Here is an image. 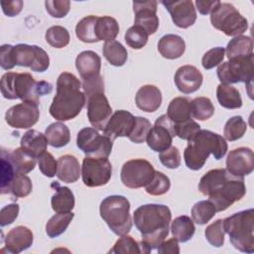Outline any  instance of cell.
<instances>
[{
    "instance_id": "obj_40",
    "label": "cell",
    "mask_w": 254,
    "mask_h": 254,
    "mask_svg": "<svg viewBox=\"0 0 254 254\" xmlns=\"http://www.w3.org/2000/svg\"><path fill=\"white\" fill-rule=\"evenodd\" d=\"M15 168L9 157V150H1V193H8V188L16 175Z\"/></svg>"
},
{
    "instance_id": "obj_56",
    "label": "cell",
    "mask_w": 254,
    "mask_h": 254,
    "mask_svg": "<svg viewBox=\"0 0 254 254\" xmlns=\"http://www.w3.org/2000/svg\"><path fill=\"white\" fill-rule=\"evenodd\" d=\"M81 86L86 98L94 93L104 92V82L101 75L90 80H83Z\"/></svg>"
},
{
    "instance_id": "obj_58",
    "label": "cell",
    "mask_w": 254,
    "mask_h": 254,
    "mask_svg": "<svg viewBox=\"0 0 254 254\" xmlns=\"http://www.w3.org/2000/svg\"><path fill=\"white\" fill-rule=\"evenodd\" d=\"M23 1L22 0H13V1H2L1 7L3 13L8 17H14L18 15L23 8Z\"/></svg>"
},
{
    "instance_id": "obj_19",
    "label": "cell",
    "mask_w": 254,
    "mask_h": 254,
    "mask_svg": "<svg viewBox=\"0 0 254 254\" xmlns=\"http://www.w3.org/2000/svg\"><path fill=\"white\" fill-rule=\"evenodd\" d=\"M161 3L169 11L171 18L177 27L187 29L194 24L196 20V11L192 1H162Z\"/></svg>"
},
{
    "instance_id": "obj_46",
    "label": "cell",
    "mask_w": 254,
    "mask_h": 254,
    "mask_svg": "<svg viewBox=\"0 0 254 254\" xmlns=\"http://www.w3.org/2000/svg\"><path fill=\"white\" fill-rule=\"evenodd\" d=\"M109 253L117 254H138L142 253L140 243L137 242L132 236L127 234L121 235V237L115 242Z\"/></svg>"
},
{
    "instance_id": "obj_1",
    "label": "cell",
    "mask_w": 254,
    "mask_h": 254,
    "mask_svg": "<svg viewBox=\"0 0 254 254\" xmlns=\"http://www.w3.org/2000/svg\"><path fill=\"white\" fill-rule=\"evenodd\" d=\"M199 191L208 196L216 211L227 209L246 193L243 177H236L226 169H213L205 173L198 184Z\"/></svg>"
},
{
    "instance_id": "obj_22",
    "label": "cell",
    "mask_w": 254,
    "mask_h": 254,
    "mask_svg": "<svg viewBox=\"0 0 254 254\" xmlns=\"http://www.w3.org/2000/svg\"><path fill=\"white\" fill-rule=\"evenodd\" d=\"M34 241V235L30 228L27 226L19 225L12 228L5 237V248L2 251L7 250L8 253L18 254L30 246Z\"/></svg>"
},
{
    "instance_id": "obj_21",
    "label": "cell",
    "mask_w": 254,
    "mask_h": 254,
    "mask_svg": "<svg viewBox=\"0 0 254 254\" xmlns=\"http://www.w3.org/2000/svg\"><path fill=\"white\" fill-rule=\"evenodd\" d=\"M174 80L177 88L181 92L190 94L201 86L203 76L195 66L186 64L177 69Z\"/></svg>"
},
{
    "instance_id": "obj_24",
    "label": "cell",
    "mask_w": 254,
    "mask_h": 254,
    "mask_svg": "<svg viewBox=\"0 0 254 254\" xmlns=\"http://www.w3.org/2000/svg\"><path fill=\"white\" fill-rule=\"evenodd\" d=\"M135 102L139 109L145 112H155L162 103L161 90L152 84L143 85L136 93Z\"/></svg>"
},
{
    "instance_id": "obj_55",
    "label": "cell",
    "mask_w": 254,
    "mask_h": 254,
    "mask_svg": "<svg viewBox=\"0 0 254 254\" xmlns=\"http://www.w3.org/2000/svg\"><path fill=\"white\" fill-rule=\"evenodd\" d=\"M19 214V204L10 203L1 208L0 211V225L4 227L15 221Z\"/></svg>"
},
{
    "instance_id": "obj_31",
    "label": "cell",
    "mask_w": 254,
    "mask_h": 254,
    "mask_svg": "<svg viewBox=\"0 0 254 254\" xmlns=\"http://www.w3.org/2000/svg\"><path fill=\"white\" fill-rule=\"evenodd\" d=\"M216 98L218 103L227 109H237L242 106L239 90L230 84H218L216 87Z\"/></svg>"
},
{
    "instance_id": "obj_11",
    "label": "cell",
    "mask_w": 254,
    "mask_h": 254,
    "mask_svg": "<svg viewBox=\"0 0 254 254\" xmlns=\"http://www.w3.org/2000/svg\"><path fill=\"white\" fill-rule=\"evenodd\" d=\"M153 165L144 159H133L124 163L120 178L123 185L129 189L146 187L155 175Z\"/></svg>"
},
{
    "instance_id": "obj_6",
    "label": "cell",
    "mask_w": 254,
    "mask_h": 254,
    "mask_svg": "<svg viewBox=\"0 0 254 254\" xmlns=\"http://www.w3.org/2000/svg\"><path fill=\"white\" fill-rule=\"evenodd\" d=\"M224 232L235 249L244 253L254 252V210L249 208L223 219Z\"/></svg>"
},
{
    "instance_id": "obj_7",
    "label": "cell",
    "mask_w": 254,
    "mask_h": 254,
    "mask_svg": "<svg viewBox=\"0 0 254 254\" xmlns=\"http://www.w3.org/2000/svg\"><path fill=\"white\" fill-rule=\"evenodd\" d=\"M99 212L101 218L116 235L127 234L132 228L130 214V202L118 194L108 195L100 203Z\"/></svg>"
},
{
    "instance_id": "obj_25",
    "label": "cell",
    "mask_w": 254,
    "mask_h": 254,
    "mask_svg": "<svg viewBox=\"0 0 254 254\" xmlns=\"http://www.w3.org/2000/svg\"><path fill=\"white\" fill-rule=\"evenodd\" d=\"M158 51L165 59H179L184 55L186 51V43L181 36L168 34L159 40Z\"/></svg>"
},
{
    "instance_id": "obj_27",
    "label": "cell",
    "mask_w": 254,
    "mask_h": 254,
    "mask_svg": "<svg viewBox=\"0 0 254 254\" xmlns=\"http://www.w3.org/2000/svg\"><path fill=\"white\" fill-rule=\"evenodd\" d=\"M56 189L55 194L51 198V204L54 211L57 213L70 212L74 207V195L67 187H62L58 182H54L51 185Z\"/></svg>"
},
{
    "instance_id": "obj_60",
    "label": "cell",
    "mask_w": 254,
    "mask_h": 254,
    "mask_svg": "<svg viewBox=\"0 0 254 254\" xmlns=\"http://www.w3.org/2000/svg\"><path fill=\"white\" fill-rule=\"evenodd\" d=\"M219 3L220 1H202V0L195 1L196 8L201 15H207L211 13Z\"/></svg>"
},
{
    "instance_id": "obj_57",
    "label": "cell",
    "mask_w": 254,
    "mask_h": 254,
    "mask_svg": "<svg viewBox=\"0 0 254 254\" xmlns=\"http://www.w3.org/2000/svg\"><path fill=\"white\" fill-rule=\"evenodd\" d=\"M13 46L11 45H2L0 47V65L3 69L9 70L12 69L16 64L13 59Z\"/></svg>"
},
{
    "instance_id": "obj_51",
    "label": "cell",
    "mask_w": 254,
    "mask_h": 254,
    "mask_svg": "<svg viewBox=\"0 0 254 254\" xmlns=\"http://www.w3.org/2000/svg\"><path fill=\"white\" fill-rule=\"evenodd\" d=\"M225 49L222 47H215L208 50L201 59V64L205 69H211L216 65H219L224 59Z\"/></svg>"
},
{
    "instance_id": "obj_5",
    "label": "cell",
    "mask_w": 254,
    "mask_h": 254,
    "mask_svg": "<svg viewBox=\"0 0 254 254\" xmlns=\"http://www.w3.org/2000/svg\"><path fill=\"white\" fill-rule=\"evenodd\" d=\"M1 93L6 99H22L40 104V97L49 94L53 85L45 80L37 81L28 72L8 71L1 78Z\"/></svg>"
},
{
    "instance_id": "obj_28",
    "label": "cell",
    "mask_w": 254,
    "mask_h": 254,
    "mask_svg": "<svg viewBox=\"0 0 254 254\" xmlns=\"http://www.w3.org/2000/svg\"><path fill=\"white\" fill-rule=\"evenodd\" d=\"M191 100L188 97L179 96L169 103L167 116L174 124L183 123L191 119Z\"/></svg>"
},
{
    "instance_id": "obj_32",
    "label": "cell",
    "mask_w": 254,
    "mask_h": 254,
    "mask_svg": "<svg viewBox=\"0 0 254 254\" xmlns=\"http://www.w3.org/2000/svg\"><path fill=\"white\" fill-rule=\"evenodd\" d=\"M48 144L55 148H62L70 141V133L67 126L62 122L49 125L45 131Z\"/></svg>"
},
{
    "instance_id": "obj_45",
    "label": "cell",
    "mask_w": 254,
    "mask_h": 254,
    "mask_svg": "<svg viewBox=\"0 0 254 254\" xmlns=\"http://www.w3.org/2000/svg\"><path fill=\"white\" fill-rule=\"evenodd\" d=\"M171 188L170 179L163 173L156 171L152 181L145 187L147 193L151 195H162L169 191Z\"/></svg>"
},
{
    "instance_id": "obj_29",
    "label": "cell",
    "mask_w": 254,
    "mask_h": 254,
    "mask_svg": "<svg viewBox=\"0 0 254 254\" xmlns=\"http://www.w3.org/2000/svg\"><path fill=\"white\" fill-rule=\"evenodd\" d=\"M21 147L35 158H39L47 150L46 135L37 130H28L21 138Z\"/></svg>"
},
{
    "instance_id": "obj_47",
    "label": "cell",
    "mask_w": 254,
    "mask_h": 254,
    "mask_svg": "<svg viewBox=\"0 0 254 254\" xmlns=\"http://www.w3.org/2000/svg\"><path fill=\"white\" fill-rule=\"evenodd\" d=\"M149 35L139 26L130 27L125 33V42L126 44L135 50L142 49L148 42Z\"/></svg>"
},
{
    "instance_id": "obj_26",
    "label": "cell",
    "mask_w": 254,
    "mask_h": 254,
    "mask_svg": "<svg viewBox=\"0 0 254 254\" xmlns=\"http://www.w3.org/2000/svg\"><path fill=\"white\" fill-rule=\"evenodd\" d=\"M81 175V168L77 159L72 155H64L58 160L57 177L67 184L76 182Z\"/></svg>"
},
{
    "instance_id": "obj_54",
    "label": "cell",
    "mask_w": 254,
    "mask_h": 254,
    "mask_svg": "<svg viewBox=\"0 0 254 254\" xmlns=\"http://www.w3.org/2000/svg\"><path fill=\"white\" fill-rule=\"evenodd\" d=\"M159 159L161 163L169 169H177L181 165V154L177 147L171 146L163 152H160Z\"/></svg>"
},
{
    "instance_id": "obj_36",
    "label": "cell",
    "mask_w": 254,
    "mask_h": 254,
    "mask_svg": "<svg viewBox=\"0 0 254 254\" xmlns=\"http://www.w3.org/2000/svg\"><path fill=\"white\" fill-rule=\"evenodd\" d=\"M102 53L108 63L114 66L124 65L128 59L127 50L117 41L105 42L102 48Z\"/></svg>"
},
{
    "instance_id": "obj_10",
    "label": "cell",
    "mask_w": 254,
    "mask_h": 254,
    "mask_svg": "<svg viewBox=\"0 0 254 254\" xmlns=\"http://www.w3.org/2000/svg\"><path fill=\"white\" fill-rule=\"evenodd\" d=\"M76 145L86 156L108 158L113 141L104 134L100 135L96 129L85 127L77 133Z\"/></svg>"
},
{
    "instance_id": "obj_41",
    "label": "cell",
    "mask_w": 254,
    "mask_h": 254,
    "mask_svg": "<svg viewBox=\"0 0 254 254\" xmlns=\"http://www.w3.org/2000/svg\"><path fill=\"white\" fill-rule=\"evenodd\" d=\"M190 104L191 116L197 120H207L214 114V106L208 97H195L191 100Z\"/></svg>"
},
{
    "instance_id": "obj_14",
    "label": "cell",
    "mask_w": 254,
    "mask_h": 254,
    "mask_svg": "<svg viewBox=\"0 0 254 254\" xmlns=\"http://www.w3.org/2000/svg\"><path fill=\"white\" fill-rule=\"evenodd\" d=\"M39 117V104L30 101H23L10 107L5 114L7 124L15 129H28L38 122Z\"/></svg>"
},
{
    "instance_id": "obj_43",
    "label": "cell",
    "mask_w": 254,
    "mask_h": 254,
    "mask_svg": "<svg viewBox=\"0 0 254 254\" xmlns=\"http://www.w3.org/2000/svg\"><path fill=\"white\" fill-rule=\"evenodd\" d=\"M46 41L56 49H62L68 45L70 37L68 31L62 26H53L46 31Z\"/></svg>"
},
{
    "instance_id": "obj_35",
    "label": "cell",
    "mask_w": 254,
    "mask_h": 254,
    "mask_svg": "<svg viewBox=\"0 0 254 254\" xmlns=\"http://www.w3.org/2000/svg\"><path fill=\"white\" fill-rule=\"evenodd\" d=\"M173 236L182 243L188 242L194 234L195 227L192 219L188 215H181L176 217L171 225Z\"/></svg>"
},
{
    "instance_id": "obj_33",
    "label": "cell",
    "mask_w": 254,
    "mask_h": 254,
    "mask_svg": "<svg viewBox=\"0 0 254 254\" xmlns=\"http://www.w3.org/2000/svg\"><path fill=\"white\" fill-rule=\"evenodd\" d=\"M10 160L15 168L17 174H28L34 170L36 166V159L22 147L14 150H9Z\"/></svg>"
},
{
    "instance_id": "obj_15",
    "label": "cell",
    "mask_w": 254,
    "mask_h": 254,
    "mask_svg": "<svg viewBox=\"0 0 254 254\" xmlns=\"http://www.w3.org/2000/svg\"><path fill=\"white\" fill-rule=\"evenodd\" d=\"M176 136L174 123L169 119L167 114L160 116L153 127H151L148 136L147 144L155 152H163L171 147L173 138Z\"/></svg>"
},
{
    "instance_id": "obj_8",
    "label": "cell",
    "mask_w": 254,
    "mask_h": 254,
    "mask_svg": "<svg viewBox=\"0 0 254 254\" xmlns=\"http://www.w3.org/2000/svg\"><path fill=\"white\" fill-rule=\"evenodd\" d=\"M211 25L226 36H240L248 29V22L230 3H219L210 13Z\"/></svg>"
},
{
    "instance_id": "obj_39",
    "label": "cell",
    "mask_w": 254,
    "mask_h": 254,
    "mask_svg": "<svg viewBox=\"0 0 254 254\" xmlns=\"http://www.w3.org/2000/svg\"><path fill=\"white\" fill-rule=\"evenodd\" d=\"M216 213V208L210 200H200L191 208L192 220L197 224L207 223Z\"/></svg>"
},
{
    "instance_id": "obj_37",
    "label": "cell",
    "mask_w": 254,
    "mask_h": 254,
    "mask_svg": "<svg viewBox=\"0 0 254 254\" xmlns=\"http://www.w3.org/2000/svg\"><path fill=\"white\" fill-rule=\"evenodd\" d=\"M74 216L73 212H61L53 215L46 224V233L49 237L55 238L63 234Z\"/></svg>"
},
{
    "instance_id": "obj_17",
    "label": "cell",
    "mask_w": 254,
    "mask_h": 254,
    "mask_svg": "<svg viewBox=\"0 0 254 254\" xmlns=\"http://www.w3.org/2000/svg\"><path fill=\"white\" fill-rule=\"evenodd\" d=\"M157 1L133 2V11L135 14L134 25L141 27L148 35H153L159 28V18L157 16Z\"/></svg>"
},
{
    "instance_id": "obj_3",
    "label": "cell",
    "mask_w": 254,
    "mask_h": 254,
    "mask_svg": "<svg viewBox=\"0 0 254 254\" xmlns=\"http://www.w3.org/2000/svg\"><path fill=\"white\" fill-rule=\"evenodd\" d=\"M81 82L72 73L64 71L57 79V93L50 106V114L59 121L75 118L84 107L86 96Z\"/></svg>"
},
{
    "instance_id": "obj_53",
    "label": "cell",
    "mask_w": 254,
    "mask_h": 254,
    "mask_svg": "<svg viewBox=\"0 0 254 254\" xmlns=\"http://www.w3.org/2000/svg\"><path fill=\"white\" fill-rule=\"evenodd\" d=\"M38 165L40 171L48 178H53L57 175L58 170V162L54 158V156L49 153L45 152L38 158Z\"/></svg>"
},
{
    "instance_id": "obj_12",
    "label": "cell",
    "mask_w": 254,
    "mask_h": 254,
    "mask_svg": "<svg viewBox=\"0 0 254 254\" xmlns=\"http://www.w3.org/2000/svg\"><path fill=\"white\" fill-rule=\"evenodd\" d=\"M12 54L16 65L30 67L32 71L44 72L50 66L49 55L38 46L18 44L13 46Z\"/></svg>"
},
{
    "instance_id": "obj_52",
    "label": "cell",
    "mask_w": 254,
    "mask_h": 254,
    "mask_svg": "<svg viewBox=\"0 0 254 254\" xmlns=\"http://www.w3.org/2000/svg\"><path fill=\"white\" fill-rule=\"evenodd\" d=\"M47 12L54 18H64L70 8L68 0H48L45 2Z\"/></svg>"
},
{
    "instance_id": "obj_59",
    "label": "cell",
    "mask_w": 254,
    "mask_h": 254,
    "mask_svg": "<svg viewBox=\"0 0 254 254\" xmlns=\"http://www.w3.org/2000/svg\"><path fill=\"white\" fill-rule=\"evenodd\" d=\"M158 253L159 254H179L180 253L179 241L175 237L167 241L164 240L158 247Z\"/></svg>"
},
{
    "instance_id": "obj_50",
    "label": "cell",
    "mask_w": 254,
    "mask_h": 254,
    "mask_svg": "<svg viewBox=\"0 0 254 254\" xmlns=\"http://www.w3.org/2000/svg\"><path fill=\"white\" fill-rule=\"evenodd\" d=\"M174 128H175L176 136L187 141L192 140L196 136V134L200 131L199 124L193 121L192 119H190L183 123L174 124Z\"/></svg>"
},
{
    "instance_id": "obj_49",
    "label": "cell",
    "mask_w": 254,
    "mask_h": 254,
    "mask_svg": "<svg viewBox=\"0 0 254 254\" xmlns=\"http://www.w3.org/2000/svg\"><path fill=\"white\" fill-rule=\"evenodd\" d=\"M151 127V122L147 118L141 116L135 117V124L128 138L130 139V141L136 144L143 143L147 139Z\"/></svg>"
},
{
    "instance_id": "obj_16",
    "label": "cell",
    "mask_w": 254,
    "mask_h": 254,
    "mask_svg": "<svg viewBox=\"0 0 254 254\" xmlns=\"http://www.w3.org/2000/svg\"><path fill=\"white\" fill-rule=\"evenodd\" d=\"M87 118L91 126L103 131L112 115V109L104 92H97L86 98Z\"/></svg>"
},
{
    "instance_id": "obj_23",
    "label": "cell",
    "mask_w": 254,
    "mask_h": 254,
    "mask_svg": "<svg viewBox=\"0 0 254 254\" xmlns=\"http://www.w3.org/2000/svg\"><path fill=\"white\" fill-rule=\"evenodd\" d=\"M75 66L82 80H90L100 75L101 59L93 51H83L76 57Z\"/></svg>"
},
{
    "instance_id": "obj_20",
    "label": "cell",
    "mask_w": 254,
    "mask_h": 254,
    "mask_svg": "<svg viewBox=\"0 0 254 254\" xmlns=\"http://www.w3.org/2000/svg\"><path fill=\"white\" fill-rule=\"evenodd\" d=\"M135 124V116L127 110H116L108 120L103 134L111 141L118 137H128Z\"/></svg>"
},
{
    "instance_id": "obj_30",
    "label": "cell",
    "mask_w": 254,
    "mask_h": 254,
    "mask_svg": "<svg viewBox=\"0 0 254 254\" xmlns=\"http://www.w3.org/2000/svg\"><path fill=\"white\" fill-rule=\"evenodd\" d=\"M225 52L229 60L249 57L253 55V41L248 36H236L229 41Z\"/></svg>"
},
{
    "instance_id": "obj_34",
    "label": "cell",
    "mask_w": 254,
    "mask_h": 254,
    "mask_svg": "<svg viewBox=\"0 0 254 254\" xmlns=\"http://www.w3.org/2000/svg\"><path fill=\"white\" fill-rule=\"evenodd\" d=\"M119 33V24L110 16L98 17L95 24V35L99 41H114Z\"/></svg>"
},
{
    "instance_id": "obj_42",
    "label": "cell",
    "mask_w": 254,
    "mask_h": 254,
    "mask_svg": "<svg viewBox=\"0 0 254 254\" xmlns=\"http://www.w3.org/2000/svg\"><path fill=\"white\" fill-rule=\"evenodd\" d=\"M247 130V124L241 116H233L229 118L223 129L224 138L228 141H236L243 137Z\"/></svg>"
},
{
    "instance_id": "obj_2",
    "label": "cell",
    "mask_w": 254,
    "mask_h": 254,
    "mask_svg": "<svg viewBox=\"0 0 254 254\" xmlns=\"http://www.w3.org/2000/svg\"><path fill=\"white\" fill-rule=\"evenodd\" d=\"M135 226L140 231L142 253H149L169 235L172 212L165 204L148 203L140 205L133 213Z\"/></svg>"
},
{
    "instance_id": "obj_13",
    "label": "cell",
    "mask_w": 254,
    "mask_h": 254,
    "mask_svg": "<svg viewBox=\"0 0 254 254\" xmlns=\"http://www.w3.org/2000/svg\"><path fill=\"white\" fill-rule=\"evenodd\" d=\"M112 175V166L107 158L86 156L82 161L81 178L88 188L106 185Z\"/></svg>"
},
{
    "instance_id": "obj_38",
    "label": "cell",
    "mask_w": 254,
    "mask_h": 254,
    "mask_svg": "<svg viewBox=\"0 0 254 254\" xmlns=\"http://www.w3.org/2000/svg\"><path fill=\"white\" fill-rule=\"evenodd\" d=\"M97 16H86L82 18L75 27L76 37L83 43H97L98 40L95 35V24Z\"/></svg>"
},
{
    "instance_id": "obj_44",
    "label": "cell",
    "mask_w": 254,
    "mask_h": 254,
    "mask_svg": "<svg viewBox=\"0 0 254 254\" xmlns=\"http://www.w3.org/2000/svg\"><path fill=\"white\" fill-rule=\"evenodd\" d=\"M32 189V181L28 176L16 174L8 188V193H11L15 197H25L31 193Z\"/></svg>"
},
{
    "instance_id": "obj_9",
    "label": "cell",
    "mask_w": 254,
    "mask_h": 254,
    "mask_svg": "<svg viewBox=\"0 0 254 254\" xmlns=\"http://www.w3.org/2000/svg\"><path fill=\"white\" fill-rule=\"evenodd\" d=\"M217 77L221 83L230 84L237 82L252 83L253 79V55L244 58L229 60L217 67Z\"/></svg>"
},
{
    "instance_id": "obj_48",
    "label": "cell",
    "mask_w": 254,
    "mask_h": 254,
    "mask_svg": "<svg viewBox=\"0 0 254 254\" xmlns=\"http://www.w3.org/2000/svg\"><path fill=\"white\" fill-rule=\"evenodd\" d=\"M224 234L222 219L215 220L209 224L204 231L206 240L214 247H221L224 244Z\"/></svg>"
},
{
    "instance_id": "obj_18",
    "label": "cell",
    "mask_w": 254,
    "mask_h": 254,
    "mask_svg": "<svg viewBox=\"0 0 254 254\" xmlns=\"http://www.w3.org/2000/svg\"><path fill=\"white\" fill-rule=\"evenodd\" d=\"M226 170L236 177H245L254 170V154L250 148L239 147L229 152L226 159Z\"/></svg>"
},
{
    "instance_id": "obj_4",
    "label": "cell",
    "mask_w": 254,
    "mask_h": 254,
    "mask_svg": "<svg viewBox=\"0 0 254 254\" xmlns=\"http://www.w3.org/2000/svg\"><path fill=\"white\" fill-rule=\"evenodd\" d=\"M227 149V143L221 135L203 129L189 141L184 152L185 163L189 169L198 171L204 166L210 154L215 160H220L225 156Z\"/></svg>"
}]
</instances>
